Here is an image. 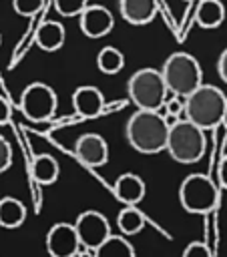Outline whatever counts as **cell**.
<instances>
[{
    "label": "cell",
    "mask_w": 227,
    "mask_h": 257,
    "mask_svg": "<svg viewBox=\"0 0 227 257\" xmlns=\"http://www.w3.org/2000/svg\"><path fill=\"white\" fill-rule=\"evenodd\" d=\"M112 193H115V197L123 205H139L145 199V195H147V185H145V181L139 175H135V173H123L115 181Z\"/></svg>",
    "instance_id": "4fadbf2b"
},
{
    "label": "cell",
    "mask_w": 227,
    "mask_h": 257,
    "mask_svg": "<svg viewBox=\"0 0 227 257\" xmlns=\"http://www.w3.org/2000/svg\"><path fill=\"white\" fill-rule=\"evenodd\" d=\"M66 40V30L60 22H54V20H46L38 26L36 30V36H34V42L40 50L44 52H56L62 48Z\"/></svg>",
    "instance_id": "9a60e30c"
},
{
    "label": "cell",
    "mask_w": 227,
    "mask_h": 257,
    "mask_svg": "<svg viewBox=\"0 0 227 257\" xmlns=\"http://www.w3.org/2000/svg\"><path fill=\"white\" fill-rule=\"evenodd\" d=\"M72 106L80 118H96L104 110V96L96 86H78L72 92Z\"/></svg>",
    "instance_id": "7c38bea8"
},
{
    "label": "cell",
    "mask_w": 227,
    "mask_h": 257,
    "mask_svg": "<svg viewBox=\"0 0 227 257\" xmlns=\"http://www.w3.org/2000/svg\"><path fill=\"white\" fill-rule=\"evenodd\" d=\"M94 257H137V253L123 233L119 235L112 233L102 245L94 249Z\"/></svg>",
    "instance_id": "d6986e66"
},
{
    "label": "cell",
    "mask_w": 227,
    "mask_h": 257,
    "mask_svg": "<svg viewBox=\"0 0 227 257\" xmlns=\"http://www.w3.org/2000/svg\"><path fill=\"white\" fill-rule=\"evenodd\" d=\"M163 78L171 94L189 96L203 84V70L199 60L189 52H173L163 62Z\"/></svg>",
    "instance_id": "277c9868"
},
{
    "label": "cell",
    "mask_w": 227,
    "mask_h": 257,
    "mask_svg": "<svg viewBox=\"0 0 227 257\" xmlns=\"http://www.w3.org/2000/svg\"><path fill=\"white\" fill-rule=\"evenodd\" d=\"M227 108V96L213 84H201L189 96H185V118L201 126L203 131L223 124Z\"/></svg>",
    "instance_id": "7a4b0ae2"
},
{
    "label": "cell",
    "mask_w": 227,
    "mask_h": 257,
    "mask_svg": "<svg viewBox=\"0 0 227 257\" xmlns=\"http://www.w3.org/2000/svg\"><path fill=\"white\" fill-rule=\"evenodd\" d=\"M46 251L50 257H72L80 247V239L74 223H56L46 233Z\"/></svg>",
    "instance_id": "9c48e42d"
},
{
    "label": "cell",
    "mask_w": 227,
    "mask_h": 257,
    "mask_svg": "<svg viewBox=\"0 0 227 257\" xmlns=\"http://www.w3.org/2000/svg\"><path fill=\"white\" fill-rule=\"evenodd\" d=\"M171 124L167 122L161 110H143L137 108L127 120L125 135L129 145L141 155H157L167 149Z\"/></svg>",
    "instance_id": "6da1fadb"
},
{
    "label": "cell",
    "mask_w": 227,
    "mask_h": 257,
    "mask_svg": "<svg viewBox=\"0 0 227 257\" xmlns=\"http://www.w3.org/2000/svg\"><path fill=\"white\" fill-rule=\"evenodd\" d=\"M181 257H213V253H211V249H209L205 243L193 241V243H189V245L183 249V255H181Z\"/></svg>",
    "instance_id": "cb8c5ba5"
},
{
    "label": "cell",
    "mask_w": 227,
    "mask_h": 257,
    "mask_svg": "<svg viewBox=\"0 0 227 257\" xmlns=\"http://www.w3.org/2000/svg\"><path fill=\"white\" fill-rule=\"evenodd\" d=\"M78 26H80L84 36H88V38H102V36H106L112 30L115 16L102 4H88L80 12V16H78Z\"/></svg>",
    "instance_id": "30bf717a"
},
{
    "label": "cell",
    "mask_w": 227,
    "mask_h": 257,
    "mask_svg": "<svg viewBox=\"0 0 227 257\" xmlns=\"http://www.w3.org/2000/svg\"><path fill=\"white\" fill-rule=\"evenodd\" d=\"M88 6V0H54V8L60 16H80Z\"/></svg>",
    "instance_id": "7402d4cb"
},
{
    "label": "cell",
    "mask_w": 227,
    "mask_h": 257,
    "mask_svg": "<svg viewBox=\"0 0 227 257\" xmlns=\"http://www.w3.org/2000/svg\"><path fill=\"white\" fill-rule=\"evenodd\" d=\"M119 12L125 22L145 26L157 16V0H119Z\"/></svg>",
    "instance_id": "5bb4252c"
},
{
    "label": "cell",
    "mask_w": 227,
    "mask_h": 257,
    "mask_svg": "<svg viewBox=\"0 0 227 257\" xmlns=\"http://www.w3.org/2000/svg\"><path fill=\"white\" fill-rule=\"evenodd\" d=\"M12 165V147L10 143L0 135V173L8 171Z\"/></svg>",
    "instance_id": "d4e9b609"
},
{
    "label": "cell",
    "mask_w": 227,
    "mask_h": 257,
    "mask_svg": "<svg viewBox=\"0 0 227 257\" xmlns=\"http://www.w3.org/2000/svg\"><path fill=\"white\" fill-rule=\"evenodd\" d=\"M145 225H147V217L141 209H137V205H125L117 215V227L125 237L141 233Z\"/></svg>",
    "instance_id": "e0dca14e"
},
{
    "label": "cell",
    "mask_w": 227,
    "mask_h": 257,
    "mask_svg": "<svg viewBox=\"0 0 227 257\" xmlns=\"http://www.w3.org/2000/svg\"><path fill=\"white\" fill-rule=\"evenodd\" d=\"M58 96L52 86L44 82H30L20 94V110L28 120L40 122L54 116Z\"/></svg>",
    "instance_id": "52a82bcc"
},
{
    "label": "cell",
    "mask_w": 227,
    "mask_h": 257,
    "mask_svg": "<svg viewBox=\"0 0 227 257\" xmlns=\"http://www.w3.org/2000/svg\"><path fill=\"white\" fill-rule=\"evenodd\" d=\"M217 177H219V185L223 189H227V155L221 159L219 163V169H217Z\"/></svg>",
    "instance_id": "4316f807"
},
{
    "label": "cell",
    "mask_w": 227,
    "mask_h": 257,
    "mask_svg": "<svg viewBox=\"0 0 227 257\" xmlns=\"http://www.w3.org/2000/svg\"><path fill=\"white\" fill-rule=\"evenodd\" d=\"M30 171H32L34 181L40 183V185H52L58 179V173H60L58 161L54 157H50V155H38V157H34Z\"/></svg>",
    "instance_id": "ffe728a7"
},
{
    "label": "cell",
    "mask_w": 227,
    "mask_h": 257,
    "mask_svg": "<svg viewBox=\"0 0 227 257\" xmlns=\"http://www.w3.org/2000/svg\"><path fill=\"white\" fill-rule=\"evenodd\" d=\"M8 118H10V106H8L6 98L0 96V124H4Z\"/></svg>",
    "instance_id": "83f0119b"
},
{
    "label": "cell",
    "mask_w": 227,
    "mask_h": 257,
    "mask_svg": "<svg viewBox=\"0 0 227 257\" xmlns=\"http://www.w3.org/2000/svg\"><path fill=\"white\" fill-rule=\"evenodd\" d=\"M26 221V207L16 197L0 199V227L16 229Z\"/></svg>",
    "instance_id": "ac0fdd59"
},
{
    "label": "cell",
    "mask_w": 227,
    "mask_h": 257,
    "mask_svg": "<svg viewBox=\"0 0 227 257\" xmlns=\"http://www.w3.org/2000/svg\"><path fill=\"white\" fill-rule=\"evenodd\" d=\"M217 72H219V76H221V80L227 84V48L219 54V58H217Z\"/></svg>",
    "instance_id": "484cf974"
},
{
    "label": "cell",
    "mask_w": 227,
    "mask_h": 257,
    "mask_svg": "<svg viewBox=\"0 0 227 257\" xmlns=\"http://www.w3.org/2000/svg\"><path fill=\"white\" fill-rule=\"evenodd\" d=\"M219 199L217 185L203 173H191L181 181L179 203L187 213H209L215 209Z\"/></svg>",
    "instance_id": "8992f818"
},
{
    "label": "cell",
    "mask_w": 227,
    "mask_h": 257,
    "mask_svg": "<svg viewBox=\"0 0 227 257\" xmlns=\"http://www.w3.org/2000/svg\"><path fill=\"white\" fill-rule=\"evenodd\" d=\"M44 0H12L14 12L20 16H34L42 8Z\"/></svg>",
    "instance_id": "603a6c76"
},
{
    "label": "cell",
    "mask_w": 227,
    "mask_h": 257,
    "mask_svg": "<svg viewBox=\"0 0 227 257\" xmlns=\"http://www.w3.org/2000/svg\"><path fill=\"white\" fill-rule=\"evenodd\" d=\"M74 155L86 167H102L108 161V145L96 133H84L74 143Z\"/></svg>",
    "instance_id": "8fae6325"
},
{
    "label": "cell",
    "mask_w": 227,
    "mask_h": 257,
    "mask_svg": "<svg viewBox=\"0 0 227 257\" xmlns=\"http://www.w3.org/2000/svg\"><path fill=\"white\" fill-rule=\"evenodd\" d=\"M223 126H225V131H227V108H225V116H223Z\"/></svg>",
    "instance_id": "f1b7e54d"
},
{
    "label": "cell",
    "mask_w": 227,
    "mask_h": 257,
    "mask_svg": "<svg viewBox=\"0 0 227 257\" xmlns=\"http://www.w3.org/2000/svg\"><path fill=\"white\" fill-rule=\"evenodd\" d=\"M185 2H191V0H185Z\"/></svg>",
    "instance_id": "f546056e"
},
{
    "label": "cell",
    "mask_w": 227,
    "mask_h": 257,
    "mask_svg": "<svg viewBox=\"0 0 227 257\" xmlns=\"http://www.w3.org/2000/svg\"><path fill=\"white\" fill-rule=\"evenodd\" d=\"M205 149H207V139L201 126H197L187 118H179L171 124L165 151L173 161L181 165H193L203 159Z\"/></svg>",
    "instance_id": "3957f363"
},
{
    "label": "cell",
    "mask_w": 227,
    "mask_h": 257,
    "mask_svg": "<svg viewBox=\"0 0 227 257\" xmlns=\"http://www.w3.org/2000/svg\"><path fill=\"white\" fill-rule=\"evenodd\" d=\"M0 40H2V36H0Z\"/></svg>",
    "instance_id": "4dcf8cb0"
},
{
    "label": "cell",
    "mask_w": 227,
    "mask_h": 257,
    "mask_svg": "<svg viewBox=\"0 0 227 257\" xmlns=\"http://www.w3.org/2000/svg\"><path fill=\"white\" fill-rule=\"evenodd\" d=\"M195 22L205 28L213 30L225 22V6L221 0H201L195 10Z\"/></svg>",
    "instance_id": "2e32d148"
},
{
    "label": "cell",
    "mask_w": 227,
    "mask_h": 257,
    "mask_svg": "<svg viewBox=\"0 0 227 257\" xmlns=\"http://www.w3.org/2000/svg\"><path fill=\"white\" fill-rule=\"evenodd\" d=\"M74 227H76V233H78L82 247H86V249H96L98 245H102L112 235L108 219L100 211H94V209L82 211L76 217Z\"/></svg>",
    "instance_id": "ba28073f"
},
{
    "label": "cell",
    "mask_w": 227,
    "mask_h": 257,
    "mask_svg": "<svg viewBox=\"0 0 227 257\" xmlns=\"http://www.w3.org/2000/svg\"><path fill=\"white\" fill-rule=\"evenodd\" d=\"M127 92L131 102L143 110H161L167 100V84L163 72L151 66L139 68L131 74L127 82Z\"/></svg>",
    "instance_id": "5b68a950"
},
{
    "label": "cell",
    "mask_w": 227,
    "mask_h": 257,
    "mask_svg": "<svg viewBox=\"0 0 227 257\" xmlns=\"http://www.w3.org/2000/svg\"><path fill=\"white\" fill-rule=\"evenodd\" d=\"M125 66V56L115 46H104L96 54V68L102 74H119Z\"/></svg>",
    "instance_id": "44dd1931"
}]
</instances>
